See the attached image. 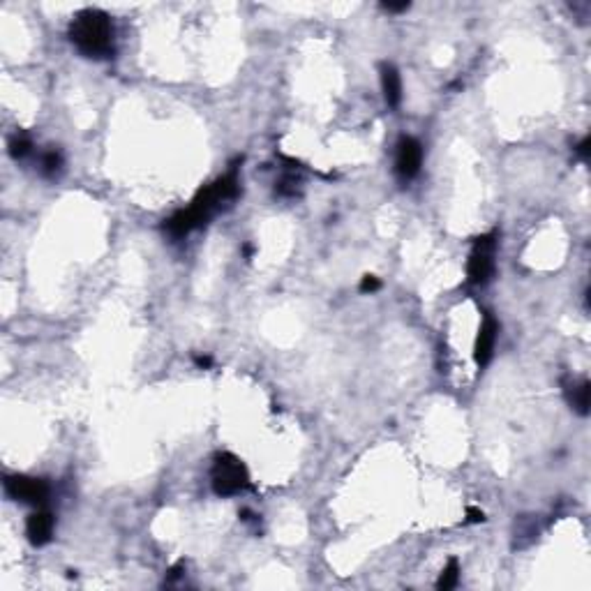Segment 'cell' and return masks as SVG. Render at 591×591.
Returning a JSON list of instances; mask_svg holds the SVG:
<instances>
[{
	"instance_id": "7a4b0ae2",
	"label": "cell",
	"mask_w": 591,
	"mask_h": 591,
	"mask_svg": "<svg viewBox=\"0 0 591 591\" xmlns=\"http://www.w3.org/2000/svg\"><path fill=\"white\" fill-rule=\"evenodd\" d=\"M70 40L81 53L102 58L114 51V26L102 9H83L70 23Z\"/></svg>"
},
{
	"instance_id": "6da1fadb",
	"label": "cell",
	"mask_w": 591,
	"mask_h": 591,
	"mask_svg": "<svg viewBox=\"0 0 591 591\" xmlns=\"http://www.w3.org/2000/svg\"><path fill=\"white\" fill-rule=\"evenodd\" d=\"M236 194H238V178H236V171H229L227 176H222L215 183H211L208 187H203V190L194 196L192 206H187V208L178 211L174 218H169L166 231L171 233L174 238L187 236L192 229L208 222L213 215L218 213L222 203L236 199Z\"/></svg>"
},
{
	"instance_id": "9c48e42d",
	"label": "cell",
	"mask_w": 591,
	"mask_h": 591,
	"mask_svg": "<svg viewBox=\"0 0 591 591\" xmlns=\"http://www.w3.org/2000/svg\"><path fill=\"white\" fill-rule=\"evenodd\" d=\"M381 90L386 105L395 109L402 100V79H400V72L388 63L381 65Z\"/></svg>"
},
{
	"instance_id": "ac0fdd59",
	"label": "cell",
	"mask_w": 591,
	"mask_h": 591,
	"mask_svg": "<svg viewBox=\"0 0 591 591\" xmlns=\"http://www.w3.org/2000/svg\"><path fill=\"white\" fill-rule=\"evenodd\" d=\"M577 153H580V155H582V157L587 159V155H589V139H585V142L577 146Z\"/></svg>"
},
{
	"instance_id": "5bb4252c",
	"label": "cell",
	"mask_w": 591,
	"mask_h": 591,
	"mask_svg": "<svg viewBox=\"0 0 591 591\" xmlns=\"http://www.w3.org/2000/svg\"><path fill=\"white\" fill-rule=\"evenodd\" d=\"M379 287H381L379 277H374V275H363V279H361V292H363V294H374Z\"/></svg>"
},
{
	"instance_id": "e0dca14e",
	"label": "cell",
	"mask_w": 591,
	"mask_h": 591,
	"mask_svg": "<svg viewBox=\"0 0 591 591\" xmlns=\"http://www.w3.org/2000/svg\"><path fill=\"white\" fill-rule=\"evenodd\" d=\"M211 358L208 356H196V365H199V368H211Z\"/></svg>"
},
{
	"instance_id": "52a82bcc",
	"label": "cell",
	"mask_w": 591,
	"mask_h": 591,
	"mask_svg": "<svg viewBox=\"0 0 591 591\" xmlns=\"http://www.w3.org/2000/svg\"><path fill=\"white\" fill-rule=\"evenodd\" d=\"M496 333H499V326H496L494 316L485 314L481 328H478V337H476V346H474V361L478 368H485V365L490 363L494 342H496Z\"/></svg>"
},
{
	"instance_id": "7c38bea8",
	"label": "cell",
	"mask_w": 591,
	"mask_h": 591,
	"mask_svg": "<svg viewBox=\"0 0 591 591\" xmlns=\"http://www.w3.org/2000/svg\"><path fill=\"white\" fill-rule=\"evenodd\" d=\"M31 148H33V142H31V137L28 134H14L12 139H9V155H12L14 159H21L26 157L28 153H31Z\"/></svg>"
},
{
	"instance_id": "4fadbf2b",
	"label": "cell",
	"mask_w": 591,
	"mask_h": 591,
	"mask_svg": "<svg viewBox=\"0 0 591 591\" xmlns=\"http://www.w3.org/2000/svg\"><path fill=\"white\" fill-rule=\"evenodd\" d=\"M63 166V155L58 153V150H49L44 157H42V169H44V174H55L58 169Z\"/></svg>"
},
{
	"instance_id": "ba28073f",
	"label": "cell",
	"mask_w": 591,
	"mask_h": 591,
	"mask_svg": "<svg viewBox=\"0 0 591 591\" xmlns=\"http://www.w3.org/2000/svg\"><path fill=\"white\" fill-rule=\"evenodd\" d=\"M53 527H55V520L49 511H37L33 513L31 518L26 522V533H28V541L33 543V545L42 548L46 543L51 541L53 536Z\"/></svg>"
},
{
	"instance_id": "277c9868",
	"label": "cell",
	"mask_w": 591,
	"mask_h": 591,
	"mask_svg": "<svg viewBox=\"0 0 591 591\" xmlns=\"http://www.w3.org/2000/svg\"><path fill=\"white\" fill-rule=\"evenodd\" d=\"M494 250H496V233L476 238L474 250L467 261V279L469 284H487L494 273Z\"/></svg>"
},
{
	"instance_id": "8992f818",
	"label": "cell",
	"mask_w": 591,
	"mask_h": 591,
	"mask_svg": "<svg viewBox=\"0 0 591 591\" xmlns=\"http://www.w3.org/2000/svg\"><path fill=\"white\" fill-rule=\"evenodd\" d=\"M423 164V146L414 137H402L395 150V174L402 181H411Z\"/></svg>"
},
{
	"instance_id": "30bf717a",
	"label": "cell",
	"mask_w": 591,
	"mask_h": 591,
	"mask_svg": "<svg viewBox=\"0 0 591 591\" xmlns=\"http://www.w3.org/2000/svg\"><path fill=\"white\" fill-rule=\"evenodd\" d=\"M573 390H570V405H573V409L577 411V414H582L587 416L589 414V393H591V386H589V381H582V383H577V386H570Z\"/></svg>"
},
{
	"instance_id": "5b68a950",
	"label": "cell",
	"mask_w": 591,
	"mask_h": 591,
	"mask_svg": "<svg viewBox=\"0 0 591 591\" xmlns=\"http://www.w3.org/2000/svg\"><path fill=\"white\" fill-rule=\"evenodd\" d=\"M5 492L16 501L26 504H44L49 496V485L42 478L31 476H7L5 478Z\"/></svg>"
},
{
	"instance_id": "8fae6325",
	"label": "cell",
	"mask_w": 591,
	"mask_h": 591,
	"mask_svg": "<svg viewBox=\"0 0 591 591\" xmlns=\"http://www.w3.org/2000/svg\"><path fill=\"white\" fill-rule=\"evenodd\" d=\"M457 580H459V564H457V559H450L448 561V566L442 570V575H439L437 580V589H453L457 585Z\"/></svg>"
},
{
	"instance_id": "2e32d148",
	"label": "cell",
	"mask_w": 591,
	"mask_h": 591,
	"mask_svg": "<svg viewBox=\"0 0 591 591\" xmlns=\"http://www.w3.org/2000/svg\"><path fill=\"white\" fill-rule=\"evenodd\" d=\"M381 7L386 9V12H407L409 3H407V0H405V3H383Z\"/></svg>"
},
{
	"instance_id": "3957f363",
	"label": "cell",
	"mask_w": 591,
	"mask_h": 591,
	"mask_svg": "<svg viewBox=\"0 0 591 591\" xmlns=\"http://www.w3.org/2000/svg\"><path fill=\"white\" fill-rule=\"evenodd\" d=\"M211 483H213L215 494L231 496V494H238L240 490H245L250 483V476H247L245 464H243L236 455L222 453L215 457Z\"/></svg>"
},
{
	"instance_id": "9a60e30c",
	"label": "cell",
	"mask_w": 591,
	"mask_h": 591,
	"mask_svg": "<svg viewBox=\"0 0 591 591\" xmlns=\"http://www.w3.org/2000/svg\"><path fill=\"white\" fill-rule=\"evenodd\" d=\"M467 520L472 522V524H476V522H483V520H485V513H483V511H478V509H474V506H469V509H467Z\"/></svg>"
}]
</instances>
